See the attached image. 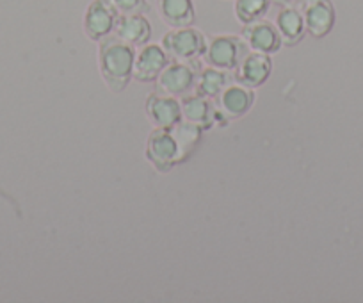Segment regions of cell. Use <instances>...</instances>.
I'll return each instance as SVG.
<instances>
[{"label":"cell","mask_w":363,"mask_h":303,"mask_svg":"<svg viewBox=\"0 0 363 303\" xmlns=\"http://www.w3.org/2000/svg\"><path fill=\"white\" fill-rule=\"evenodd\" d=\"M100 72L107 88L121 93L128 86L134 70L135 50L118 36H106L100 40Z\"/></svg>","instance_id":"obj_1"},{"label":"cell","mask_w":363,"mask_h":303,"mask_svg":"<svg viewBox=\"0 0 363 303\" xmlns=\"http://www.w3.org/2000/svg\"><path fill=\"white\" fill-rule=\"evenodd\" d=\"M162 48L167 57L180 62H194L207 50V38L194 27H182L162 38Z\"/></svg>","instance_id":"obj_2"},{"label":"cell","mask_w":363,"mask_h":303,"mask_svg":"<svg viewBox=\"0 0 363 303\" xmlns=\"http://www.w3.org/2000/svg\"><path fill=\"white\" fill-rule=\"evenodd\" d=\"M200 62H169L155 81V93L167 97H186L194 89Z\"/></svg>","instance_id":"obj_3"},{"label":"cell","mask_w":363,"mask_h":303,"mask_svg":"<svg viewBox=\"0 0 363 303\" xmlns=\"http://www.w3.org/2000/svg\"><path fill=\"white\" fill-rule=\"evenodd\" d=\"M247 52V45L242 38L237 36H216L207 41V50L203 57L208 66L232 72L237 68L242 55Z\"/></svg>","instance_id":"obj_4"},{"label":"cell","mask_w":363,"mask_h":303,"mask_svg":"<svg viewBox=\"0 0 363 303\" xmlns=\"http://www.w3.org/2000/svg\"><path fill=\"white\" fill-rule=\"evenodd\" d=\"M118 18H120V13L114 8L113 0H93L86 11L84 31L89 40L100 41L113 33Z\"/></svg>","instance_id":"obj_5"},{"label":"cell","mask_w":363,"mask_h":303,"mask_svg":"<svg viewBox=\"0 0 363 303\" xmlns=\"http://www.w3.org/2000/svg\"><path fill=\"white\" fill-rule=\"evenodd\" d=\"M146 158L153 168L160 173H167L178 159L177 141H174L171 128H155L146 141Z\"/></svg>","instance_id":"obj_6"},{"label":"cell","mask_w":363,"mask_h":303,"mask_svg":"<svg viewBox=\"0 0 363 303\" xmlns=\"http://www.w3.org/2000/svg\"><path fill=\"white\" fill-rule=\"evenodd\" d=\"M299 9L305 18L306 33L313 38H324L335 26V6L331 0H303Z\"/></svg>","instance_id":"obj_7"},{"label":"cell","mask_w":363,"mask_h":303,"mask_svg":"<svg viewBox=\"0 0 363 303\" xmlns=\"http://www.w3.org/2000/svg\"><path fill=\"white\" fill-rule=\"evenodd\" d=\"M272 72V61L267 54L246 52L235 68V82L255 89L260 88Z\"/></svg>","instance_id":"obj_8"},{"label":"cell","mask_w":363,"mask_h":303,"mask_svg":"<svg viewBox=\"0 0 363 303\" xmlns=\"http://www.w3.org/2000/svg\"><path fill=\"white\" fill-rule=\"evenodd\" d=\"M167 65H169V57L162 47L146 45L139 54H135L132 79L138 82H153Z\"/></svg>","instance_id":"obj_9"},{"label":"cell","mask_w":363,"mask_h":303,"mask_svg":"<svg viewBox=\"0 0 363 303\" xmlns=\"http://www.w3.org/2000/svg\"><path fill=\"white\" fill-rule=\"evenodd\" d=\"M242 40L253 52L260 54H274L281 48V38L277 26L257 20L253 23H247L242 29Z\"/></svg>","instance_id":"obj_10"},{"label":"cell","mask_w":363,"mask_h":303,"mask_svg":"<svg viewBox=\"0 0 363 303\" xmlns=\"http://www.w3.org/2000/svg\"><path fill=\"white\" fill-rule=\"evenodd\" d=\"M218 107L219 114L225 116V120H233V118H240L251 109L255 102V95L250 88L239 84H230L226 86L221 92V95L218 97Z\"/></svg>","instance_id":"obj_11"},{"label":"cell","mask_w":363,"mask_h":303,"mask_svg":"<svg viewBox=\"0 0 363 303\" xmlns=\"http://www.w3.org/2000/svg\"><path fill=\"white\" fill-rule=\"evenodd\" d=\"M146 114L157 128H173L182 121V106L174 97L153 93L146 100Z\"/></svg>","instance_id":"obj_12"},{"label":"cell","mask_w":363,"mask_h":303,"mask_svg":"<svg viewBox=\"0 0 363 303\" xmlns=\"http://www.w3.org/2000/svg\"><path fill=\"white\" fill-rule=\"evenodd\" d=\"M114 33L132 47H143L152 38V26L145 15H120Z\"/></svg>","instance_id":"obj_13"},{"label":"cell","mask_w":363,"mask_h":303,"mask_svg":"<svg viewBox=\"0 0 363 303\" xmlns=\"http://www.w3.org/2000/svg\"><path fill=\"white\" fill-rule=\"evenodd\" d=\"M277 29L280 33L281 45H285V47L298 45L306 34L305 18H303L301 9H298L296 6L281 8V11L277 16Z\"/></svg>","instance_id":"obj_14"},{"label":"cell","mask_w":363,"mask_h":303,"mask_svg":"<svg viewBox=\"0 0 363 303\" xmlns=\"http://www.w3.org/2000/svg\"><path fill=\"white\" fill-rule=\"evenodd\" d=\"M182 118L207 131L216 123L218 111H214L211 100L201 95H186L182 100Z\"/></svg>","instance_id":"obj_15"},{"label":"cell","mask_w":363,"mask_h":303,"mask_svg":"<svg viewBox=\"0 0 363 303\" xmlns=\"http://www.w3.org/2000/svg\"><path fill=\"white\" fill-rule=\"evenodd\" d=\"M159 13L164 23L173 29L191 27L196 20L193 0H159Z\"/></svg>","instance_id":"obj_16"},{"label":"cell","mask_w":363,"mask_h":303,"mask_svg":"<svg viewBox=\"0 0 363 303\" xmlns=\"http://www.w3.org/2000/svg\"><path fill=\"white\" fill-rule=\"evenodd\" d=\"M201 132H203V128H200L198 125L186 120L180 121V123H177L171 128V134H173L178 148L177 165L178 162H186L196 152V146L201 141Z\"/></svg>","instance_id":"obj_17"},{"label":"cell","mask_w":363,"mask_h":303,"mask_svg":"<svg viewBox=\"0 0 363 303\" xmlns=\"http://www.w3.org/2000/svg\"><path fill=\"white\" fill-rule=\"evenodd\" d=\"M232 84V77L225 70L214 68V66H208L207 70H201L196 77V84H194V89H196V95L205 97V99H218L221 95L223 89L226 86Z\"/></svg>","instance_id":"obj_18"},{"label":"cell","mask_w":363,"mask_h":303,"mask_svg":"<svg viewBox=\"0 0 363 303\" xmlns=\"http://www.w3.org/2000/svg\"><path fill=\"white\" fill-rule=\"evenodd\" d=\"M271 0H235V16L240 23L247 26L262 20L269 11Z\"/></svg>","instance_id":"obj_19"},{"label":"cell","mask_w":363,"mask_h":303,"mask_svg":"<svg viewBox=\"0 0 363 303\" xmlns=\"http://www.w3.org/2000/svg\"><path fill=\"white\" fill-rule=\"evenodd\" d=\"M120 15H145L148 11L146 0H113Z\"/></svg>","instance_id":"obj_20"},{"label":"cell","mask_w":363,"mask_h":303,"mask_svg":"<svg viewBox=\"0 0 363 303\" xmlns=\"http://www.w3.org/2000/svg\"><path fill=\"white\" fill-rule=\"evenodd\" d=\"M303 0H271V4H277L280 8H289V6H299Z\"/></svg>","instance_id":"obj_21"}]
</instances>
